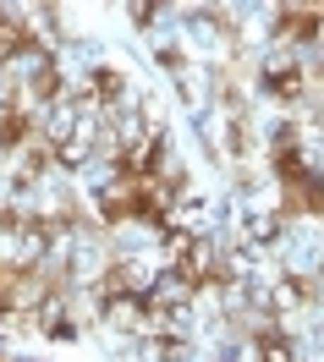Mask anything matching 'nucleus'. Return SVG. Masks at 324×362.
Segmentation results:
<instances>
[{"label":"nucleus","mask_w":324,"mask_h":362,"mask_svg":"<svg viewBox=\"0 0 324 362\" xmlns=\"http://www.w3.org/2000/svg\"><path fill=\"white\" fill-rule=\"evenodd\" d=\"M23 93H11V99H6V121H0V143H6V148H17V143H23Z\"/></svg>","instance_id":"obj_4"},{"label":"nucleus","mask_w":324,"mask_h":362,"mask_svg":"<svg viewBox=\"0 0 324 362\" xmlns=\"http://www.w3.org/2000/svg\"><path fill=\"white\" fill-rule=\"evenodd\" d=\"M248 236H253V242H275L280 236V214H253V220H248Z\"/></svg>","instance_id":"obj_7"},{"label":"nucleus","mask_w":324,"mask_h":362,"mask_svg":"<svg viewBox=\"0 0 324 362\" xmlns=\"http://www.w3.org/2000/svg\"><path fill=\"white\" fill-rule=\"evenodd\" d=\"M302 204L313 209V214H324V181H319V176H308V181H302Z\"/></svg>","instance_id":"obj_9"},{"label":"nucleus","mask_w":324,"mask_h":362,"mask_svg":"<svg viewBox=\"0 0 324 362\" xmlns=\"http://www.w3.org/2000/svg\"><path fill=\"white\" fill-rule=\"evenodd\" d=\"M154 17H160V6H149V0H143V6H132V23H154Z\"/></svg>","instance_id":"obj_10"},{"label":"nucleus","mask_w":324,"mask_h":362,"mask_svg":"<svg viewBox=\"0 0 324 362\" xmlns=\"http://www.w3.org/2000/svg\"><path fill=\"white\" fill-rule=\"evenodd\" d=\"M28 45H33L28 23H23V17H11V11H0V66H6L11 55H23Z\"/></svg>","instance_id":"obj_1"},{"label":"nucleus","mask_w":324,"mask_h":362,"mask_svg":"<svg viewBox=\"0 0 324 362\" xmlns=\"http://www.w3.org/2000/svg\"><path fill=\"white\" fill-rule=\"evenodd\" d=\"M280 33L313 39V33H319V17H313V11H280Z\"/></svg>","instance_id":"obj_5"},{"label":"nucleus","mask_w":324,"mask_h":362,"mask_svg":"<svg viewBox=\"0 0 324 362\" xmlns=\"http://www.w3.org/2000/svg\"><path fill=\"white\" fill-rule=\"evenodd\" d=\"M302 296H308V280H280L275 291H270V302H275V308H297Z\"/></svg>","instance_id":"obj_6"},{"label":"nucleus","mask_w":324,"mask_h":362,"mask_svg":"<svg viewBox=\"0 0 324 362\" xmlns=\"http://www.w3.org/2000/svg\"><path fill=\"white\" fill-rule=\"evenodd\" d=\"M258 357H264V362H291V346H286L280 335H264V340H258Z\"/></svg>","instance_id":"obj_8"},{"label":"nucleus","mask_w":324,"mask_h":362,"mask_svg":"<svg viewBox=\"0 0 324 362\" xmlns=\"http://www.w3.org/2000/svg\"><path fill=\"white\" fill-rule=\"evenodd\" d=\"M264 83H270L280 99H297V93H302V71H297V66H286V61H270Z\"/></svg>","instance_id":"obj_3"},{"label":"nucleus","mask_w":324,"mask_h":362,"mask_svg":"<svg viewBox=\"0 0 324 362\" xmlns=\"http://www.w3.org/2000/svg\"><path fill=\"white\" fill-rule=\"evenodd\" d=\"M39 329L55 335V340L71 335V318H66V308H61V296H45V302H39Z\"/></svg>","instance_id":"obj_2"}]
</instances>
